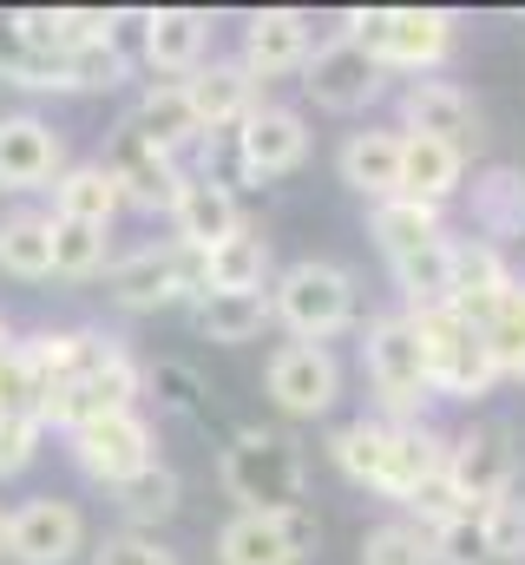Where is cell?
<instances>
[{"mask_svg": "<svg viewBox=\"0 0 525 565\" xmlns=\"http://www.w3.org/2000/svg\"><path fill=\"white\" fill-rule=\"evenodd\" d=\"M250 289H269V237L244 224L237 237L204 250V296H250Z\"/></svg>", "mask_w": 525, "mask_h": 565, "instance_id": "4316f807", "label": "cell"}, {"mask_svg": "<svg viewBox=\"0 0 525 565\" xmlns=\"http://www.w3.org/2000/svg\"><path fill=\"white\" fill-rule=\"evenodd\" d=\"M93 565H178V553L158 540V533H138V526H119L93 546Z\"/></svg>", "mask_w": 525, "mask_h": 565, "instance_id": "f35d334b", "label": "cell"}, {"mask_svg": "<svg viewBox=\"0 0 525 565\" xmlns=\"http://www.w3.org/2000/svg\"><path fill=\"white\" fill-rule=\"evenodd\" d=\"M362 565H433V533L414 520H382L362 533Z\"/></svg>", "mask_w": 525, "mask_h": 565, "instance_id": "d590c367", "label": "cell"}, {"mask_svg": "<svg viewBox=\"0 0 525 565\" xmlns=\"http://www.w3.org/2000/svg\"><path fill=\"white\" fill-rule=\"evenodd\" d=\"M7 526H13V513L0 507V559H7Z\"/></svg>", "mask_w": 525, "mask_h": 565, "instance_id": "ee69618b", "label": "cell"}, {"mask_svg": "<svg viewBox=\"0 0 525 565\" xmlns=\"http://www.w3.org/2000/svg\"><path fill=\"white\" fill-rule=\"evenodd\" d=\"M269 395H276L282 415L315 422V415L335 408V395H342V369H335V355H329L322 342H282V349L269 355Z\"/></svg>", "mask_w": 525, "mask_h": 565, "instance_id": "8fae6325", "label": "cell"}, {"mask_svg": "<svg viewBox=\"0 0 525 565\" xmlns=\"http://www.w3.org/2000/svg\"><path fill=\"white\" fill-rule=\"evenodd\" d=\"M315 546L309 513H237L217 533V565H302Z\"/></svg>", "mask_w": 525, "mask_h": 565, "instance_id": "4fadbf2b", "label": "cell"}, {"mask_svg": "<svg viewBox=\"0 0 525 565\" xmlns=\"http://www.w3.org/2000/svg\"><path fill=\"white\" fill-rule=\"evenodd\" d=\"M113 500H119V513H126L131 526L144 533V526H158V520L178 513V473L164 460H151L144 473H131L126 487H113Z\"/></svg>", "mask_w": 525, "mask_h": 565, "instance_id": "d6a6232c", "label": "cell"}, {"mask_svg": "<svg viewBox=\"0 0 525 565\" xmlns=\"http://www.w3.org/2000/svg\"><path fill=\"white\" fill-rule=\"evenodd\" d=\"M0 86H26V93H66V66L33 53L26 33L13 26V13H0Z\"/></svg>", "mask_w": 525, "mask_h": 565, "instance_id": "1f68e13d", "label": "cell"}, {"mask_svg": "<svg viewBox=\"0 0 525 565\" xmlns=\"http://www.w3.org/2000/svg\"><path fill=\"white\" fill-rule=\"evenodd\" d=\"M513 270H506V257H500V244H486V237H473V244H453V316H467L473 329L493 316V302L513 289Z\"/></svg>", "mask_w": 525, "mask_h": 565, "instance_id": "7402d4cb", "label": "cell"}, {"mask_svg": "<svg viewBox=\"0 0 525 565\" xmlns=\"http://www.w3.org/2000/svg\"><path fill=\"white\" fill-rule=\"evenodd\" d=\"M7 349H13V322L0 316V355H7Z\"/></svg>", "mask_w": 525, "mask_h": 565, "instance_id": "f6af8a7d", "label": "cell"}, {"mask_svg": "<svg viewBox=\"0 0 525 565\" xmlns=\"http://www.w3.org/2000/svg\"><path fill=\"white\" fill-rule=\"evenodd\" d=\"M119 204H126V191H119V178H113L99 158L66 164V171L53 178V217H73V224H99V231H113Z\"/></svg>", "mask_w": 525, "mask_h": 565, "instance_id": "cb8c5ba5", "label": "cell"}, {"mask_svg": "<svg viewBox=\"0 0 525 565\" xmlns=\"http://www.w3.org/2000/svg\"><path fill=\"white\" fill-rule=\"evenodd\" d=\"M473 217H480L486 237H525V178L519 171H493V178H480Z\"/></svg>", "mask_w": 525, "mask_h": 565, "instance_id": "e575fe53", "label": "cell"}, {"mask_svg": "<svg viewBox=\"0 0 525 565\" xmlns=\"http://www.w3.org/2000/svg\"><path fill=\"white\" fill-rule=\"evenodd\" d=\"M302 93H309L322 113H362V106L382 93V66H375L349 33H335V40H322V46L309 53Z\"/></svg>", "mask_w": 525, "mask_h": 565, "instance_id": "7c38bea8", "label": "cell"}, {"mask_svg": "<svg viewBox=\"0 0 525 565\" xmlns=\"http://www.w3.org/2000/svg\"><path fill=\"white\" fill-rule=\"evenodd\" d=\"M400 119H407L400 132L440 139V145H453V151H467V145L480 139V113H473V99L453 79H414L400 93Z\"/></svg>", "mask_w": 525, "mask_h": 565, "instance_id": "ffe728a7", "label": "cell"}, {"mask_svg": "<svg viewBox=\"0 0 525 565\" xmlns=\"http://www.w3.org/2000/svg\"><path fill=\"white\" fill-rule=\"evenodd\" d=\"M106 270V231L99 224H73V217H53V277L86 282Z\"/></svg>", "mask_w": 525, "mask_h": 565, "instance_id": "836d02e7", "label": "cell"}, {"mask_svg": "<svg viewBox=\"0 0 525 565\" xmlns=\"http://www.w3.org/2000/svg\"><path fill=\"white\" fill-rule=\"evenodd\" d=\"M217 480L224 493L237 500V513H302V493H309V460L289 434L276 427H244L224 460H217Z\"/></svg>", "mask_w": 525, "mask_h": 565, "instance_id": "7a4b0ae2", "label": "cell"}, {"mask_svg": "<svg viewBox=\"0 0 525 565\" xmlns=\"http://www.w3.org/2000/svg\"><path fill=\"white\" fill-rule=\"evenodd\" d=\"M433 565H493L486 553V533H480V513H460L433 533Z\"/></svg>", "mask_w": 525, "mask_h": 565, "instance_id": "ab89813d", "label": "cell"}, {"mask_svg": "<svg viewBox=\"0 0 525 565\" xmlns=\"http://www.w3.org/2000/svg\"><path fill=\"white\" fill-rule=\"evenodd\" d=\"M480 533H486L493 565H525V500H519V493H506V500L480 507Z\"/></svg>", "mask_w": 525, "mask_h": 565, "instance_id": "74e56055", "label": "cell"}, {"mask_svg": "<svg viewBox=\"0 0 525 565\" xmlns=\"http://www.w3.org/2000/svg\"><path fill=\"white\" fill-rule=\"evenodd\" d=\"M144 382H158V395L171 402V408H184V415H197V375L184 369V362H158Z\"/></svg>", "mask_w": 525, "mask_h": 565, "instance_id": "7bdbcfd3", "label": "cell"}, {"mask_svg": "<svg viewBox=\"0 0 525 565\" xmlns=\"http://www.w3.org/2000/svg\"><path fill=\"white\" fill-rule=\"evenodd\" d=\"M329 454H335V467H342L355 487H368V493H382V500H400V507H407V493H414L427 473L447 467V440L427 422H368V415L342 427V434L329 440Z\"/></svg>", "mask_w": 525, "mask_h": 565, "instance_id": "6da1fadb", "label": "cell"}, {"mask_svg": "<svg viewBox=\"0 0 525 565\" xmlns=\"http://www.w3.org/2000/svg\"><path fill=\"white\" fill-rule=\"evenodd\" d=\"M368 237L382 244V257H388V264H400V257H414L420 244L447 237V231H440V204L388 198V204H375V211H368Z\"/></svg>", "mask_w": 525, "mask_h": 565, "instance_id": "f546056e", "label": "cell"}, {"mask_svg": "<svg viewBox=\"0 0 525 565\" xmlns=\"http://www.w3.org/2000/svg\"><path fill=\"white\" fill-rule=\"evenodd\" d=\"M204 46H211V20L197 7H158V13H144V66L151 73L191 79L204 66Z\"/></svg>", "mask_w": 525, "mask_h": 565, "instance_id": "44dd1931", "label": "cell"}, {"mask_svg": "<svg viewBox=\"0 0 525 565\" xmlns=\"http://www.w3.org/2000/svg\"><path fill=\"white\" fill-rule=\"evenodd\" d=\"M0 270L20 282L53 277V211H7L0 217Z\"/></svg>", "mask_w": 525, "mask_h": 565, "instance_id": "f1b7e54d", "label": "cell"}, {"mask_svg": "<svg viewBox=\"0 0 525 565\" xmlns=\"http://www.w3.org/2000/svg\"><path fill=\"white\" fill-rule=\"evenodd\" d=\"M302 158H309V126L289 106H257L237 126V164H244V178H282Z\"/></svg>", "mask_w": 525, "mask_h": 565, "instance_id": "ac0fdd59", "label": "cell"}, {"mask_svg": "<svg viewBox=\"0 0 525 565\" xmlns=\"http://www.w3.org/2000/svg\"><path fill=\"white\" fill-rule=\"evenodd\" d=\"M171 224H178V244L204 257V250H217L224 237H237V231H244V211H237V198H231V184H224V178L197 171V178H184V184H178Z\"/></svg>", "mask_w": 525, "mask_h": 565, "instance_id": "d6986e66", "label": "cell"}, {"mask_svg": "<svg viewBox=\"0 0 525 565\" xmlns=\"http://www.w3.org/2000/svg\"><path fill=\"white\" fill-rule=\"evenodd\" d=\"M99 164L119 178L126 204H138V211H171V204H178V184H184L178 158H171V151H158V145H144L131 126L113 132V145H106V158H99Z\"/></svg>", "mask_w": 525, "mask_h": 565, "instance_id": "9a60e30c", "label": "cell"}, {"mask_svg": "<svg viewBox=\"0 0 525 565\" xmlns=\"http://www.w3.org/2000/svg\"><path fill=\"white\" fill-rule=\"evenodd\" d=\"M420 322V349H427V375H433V395L447 402H480L493 382H500V362L486 349V335L453 316V309H433V316H414Z\"/></svg>", "mask_w": 525, "mask_h": 565, "instance_id": "52a82bcc", "label": "cell"}, {"mask_svg": "<svg viewBox=\"0 0 525 565\" xmlns=\"http://www.w3.org/2000/svg\"><path fill=\"white\" fill-rule=\"evenodd\" d=\"M191 322H197L204 342L237 349V342H257L262 322H276V316H269V289H250V296H197Z\"/></svg>", "mask_w": 525, "mask_h": 565, "instance_id": "4dcf8cb0", "label": "cell"}, {"mask_svg": "<svg viewBox=\"0 0 525 565\" xmlns=\"http://www.w3.org/2000/svg\"><path fill=\"white\" fill-rule=\"evenodd\" d=\"M342 184L349 191H362L368 204H388V198H400V132H388V126H368V132H349V145H342Z\"/></svg>", "mask_w": 525, "mask_h": 565, "instance_id": "603a6c76", "label": "cell"}, {"mask_svg": "<svg viewBox=\"0 0 525 565\" xmlns=\"http://www.w3.org/2000/svg\"><path fill=\"white\" fill-rule=\"evenodd\" d=\"M106 296L119 309H131V316H151V309H171V302H197L204 296V257L184 250V244H138V250L106 264Z\"/></svg>", "mask_w": 525, "mask_h": 565, "instance_id": "8992f818", "label": "cell"}, {"mask_svg": "<svg viewBox=\"0 0 525 565\" xmlns=\"http://www.w3.org/2000/svg\"><path fill=\"white\" fill-rule=\"evenodd\" d=\"M86 553V520L73 500H26L13 507V526H7V559L13 565H73Z\"/></svg>", "mask_w": 525, "mask_h": 565, "instance_id": "30bf717a", "label": "cell"}, {"mask_svg": "<svg viewBox=\"0 0 525 565\" xmlns=\"http://www.w3.org/2000/svg\"><path fill=\"white\" fill-rule=\"evenodd\" d=\"M362 369H368V388L382 395V422H420V408L433 402L420 322H414L407 309H388V316L368 322V335H362Z\"/></svg>", "mask_w": 525, "mask_h": 565, "instance_id": "3957f363", "label": "cell"}, {"mask_svg": "<svg viewBox=\"0 0 525 565\" xmlns=\"http://www.w3.org/2000/svg\"><path fill=\"white\" fill-rule=\"evenodd\" d=\"M178 86H184V106H191L197 132H231V126H244L257 113V79H250L244 60H204Z\"/></svg>", "mask_w": 525, "mask_h": 565, "instance_id": "2e32d148", "label": "cell"}, {"mask_svg": "<svg viewBox=\"0 0 525 565\" xmlns=\"http://www.w3.org/2000/svg\"><path fill=\"white\" fill-rule=\"evenodd\" d=\"M315 53V33H309V13L296 7H262L244 20V66L250 79H282V73H302Z\"/></svg>", "mask_w": 525, "mask_h": 565, "instance_id": "e0dca14e", "label": "cell"}, {"mask_svg": "<svg viewBox=\"0 0 525 565\" xmlns=\"http://www.w3.org/2000/svg\"><path fill=\"white\" fill-rule=\"evenodd\" d=\"M447 480L460 493L467 513L519 493V447H513V427L486 422V427H467L453 447H447Z\"/></svg>", "mask_w": 525, "mask_h": 565, "instance_id": "ba28073f", "label": "cell"}, {"mask_svg": "<svg viewBox=\"0 0 525 565\" xmlns=\"http://www.w3.org/2000/svg\"><path fill=\"white\" fill-rule=\"evenodd\" d=\"M519 382H525V362H519Z\"/></svg>", "mask_w": 525, "mask_h": 565, "instance_id": "bcb514c9", "label": "cell"}, {"mask_svg": "<svg viewBox=\"0 0 525 565\" xmlns=\"http://www.w3.org/2000/svg\"><path fill=\"white\" fill-rule=\"evenodd\" d=\"M40 434H46L40 415H0V480H13L40 460Z\"/></svg>", "mask_w": 525, "mask_h": 565, "instance_id": "60d3db41", "label": "cell"}, {"mask_svg": "<svg viewBox=\"0 0 525 565\" xmlns=\"http://www.w3.org/2000/svg\"><path fill=\"white\" fill-rule=\"evenodd\" d=\"M126 126H131L144 145L171 151V158H178L191 139H204V132H197V119H191V106H184V86H178V79H158V86H144Z\"/></svg>", "mask_w": 525, "mask_h": 565, "instance_id": "83f0119b", "label": "cell"}, {"mask_svg": "<svg viewBox=\"0 0 525 565\" xmlns=\"http://www.w3.org/2000/svg\"><path fill=\"white\" fill-rule=\"evenodd\" d=\"M467 178V151L440 139H420V132H400V198H420V204H447Z\"/></svg>", "mask_w": 525, "mask_h": 565, "instance_id": "d4e9b609", "label": "cell"}, {"mask_svg": "<svg viewBox=\"0 0 525 565\" xmlns=\"http://www.w3.org/2000/svg\"><path fill=\"white\" fill-rule=\"evenodd\" d=\"M60 171H66V145L40 113L0 119V191H53Z\"/></svg>", "mask_w": 525, "mask_h": 565, "instance_id": "5bb4252c", "label": "cell"}, {"mask_svg": "<svg viewBox=\"0 0 525 565\" xmlns=\"http://www.w3.org/2000/svg\"><path fill=\"white\" fill-rule=\"evenodd\" d=\"M349 40L382 66V73H433L453 53V13L440 7H375V13H349L342 20Z\"/></svg>", "mask_w": 525, "mask_h": 565, "instance_id": "277c9868", "label": "cell"}, {"mask_svg": "<svg viewBox=\"0 0 525 565\" xmlns=\"http://www.w3.org/2000/svg\"><path fill=\"white\" fill-rule=\"evenodd\" d=\"M0 415H40V382L20 355V342L0 355Z\"/></svg>", "mask_w": 525, "mask_h": 565, "instance_id": "b9f144b4", "label": "cell"}, {"mask_svg": "<svg viewBox=\"0 0 525 565\" xmlns=\"http://www.w3.org/2000/svg\"><path fill=\"white\" fill-rule=\"evenodd\" d=\"M480 335H486L500 375H519V362H525V282H513V289L493 302V316L480 322Z\"/></svg>", "mask_w": 525, "mask_h": 565, "instance_id": "8d00e7d4", "label": "cell"}, {"mask_svg": "<svg viewBox=\"0 0 525 565\" xmlns=\"http://www.w3.org/2000/svg\"><path fill=\"white\" fill-rule=\"evenodd\" d=\"M158 434H151V422L138 415V408H126V415H99V422L73 427L66 434V454H73V467L86 473V480H99V487H126L131 473H144L158 454Z\"/></svg>", "mask_w": 525, "mask_h": 565, "instance_id": "9c48e42d", "label": "cell"}, {"mask_svg": "<svg viewBox=\"0 0 525 565\" xmlns=\"http://www.w3.org/2000/svg\"><path fill=\"white\" fill-rule=\"evenodd\" d=\"M269 316L296 335V342H329L355 322V277L342 264L302 257L269 282Z\"/></svg>", "mask_w": 525, "mask_h": 565, "instance_id": "5b68a950", "label": "cell"}, {"mask_svg": "<svg viewBox=\"0 0 525 565\" xmlns=\"http://www.w3.org/2000/svg\"><path fill=\"white\" fill-rule=\"evenodd\" d=\"M400 282V309L407 316H433V309H453V237H433L420 244L414 257L388 264Z\"/></svg>", "mask_w": 525, "mask_h": 565, "instance_id": "484cf974", "label": "cell"}]
</instances>
